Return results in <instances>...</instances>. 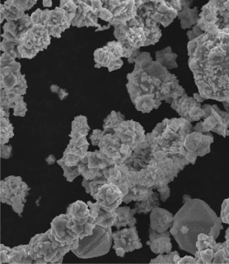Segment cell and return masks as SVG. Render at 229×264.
<instances>
[{
  "label": "cell",
  "mask_w": 229,
  "mask_h": 264,
  "mask_svg": "<svg viewBox=\"0 0 229 264\" xmlns=\"http://www.w3.org/2000/svg\"><path fill=\"white\" fill-rule=\"evenodd\" d=\"M14 116L25 117L27 112V104L23 101V97L16 99L14 106Z\"/></svg>",
  "instance_id": "32"
},
{
  "label": "cell",
  "mask_w": 229,
  "mask_h": 264,
  "mask_svg": "<svg viewBox=\"0 0 229 264\" xmlns=\"http://www.w3.org/2000/svg\"><path fill=\"white\" fill-rule=\"evenodd\" d=\"M89 181H90V180H89V179L84 178L82 183V186L85 188L86 192L87 194H90V189H89Z\"/></svg>",
  "instance_id": "37"
},
{
  "label": "cell",
  "mask_w": 229,
  "mask_h": 264,
  "mask_svg": "<svg viewBox=\"0 0 229 264\" xmlns=\"http://www.w3.org/2000/svg\"><path fill=\"white\" fill-rule=\"evenodd\" d=\"M79 241L80 239L71 244H62L55 239L49 229L47 232L36 235L30 239L29 255L34 261L43 259L47 264H60L67 253L78 248Z\"/></svg>",
  "instance_id": "4"
},
{
  "label": "cell",
  "mask_w": 229,
  "mask_h": 264,
  "mask_svg": "<svg viewBox=\"0 0 229 264\" xmlns=\"http://www.w3.org/2000/svg\"><path fill=\"white\" fill-rule=\"evenodd\" d=\"M155 56L157 61L166 68L173 69L178 67L176 62L177 55L172 51L171 47H168L163 50L157 51Z\"/></svg>",
  "instance_id": "24"
},
{
  "label": "cell",
  "mask_w": 229,
  "mask_h": 264,
  "mask_svg": "<svg viewBox=\"0 0 229 264\" xmlns=\"http://www.w3.org/2000/svg\"><path fill=\"white\" fill-rule=\"evenodd\" d=\"M124 197L118 186L107 183L99 189L95 200L106 211L113 212L123 203Z\"/></svg>",
  "instance_id": "16"
},
{
  "label": "cell",
  "mask_w": 229,
  "mask_h": 264,
  "mask_svg": "<svg viewBox=\"0 0 229 264\" xmlns=\"http://www.w3.org/2000/svg\"><path fill=\"white\" fill-rule=\"evenodd\" d=\"M87 205L89 206L90 216L96 222L97 226L109 228L114 225L116 216L114 211H106L97 202L93 203L88 201Z\"/></svg>",
  "instance_id": "18"
},
{
  "label": "cell",
  "mask_w": 229,
  "mask_h": 264,
  "mask_svg": "<svg viewBox=\"0 0 229 264\" xmlns=\"http://www.w3.org/2000/svg\"><path fill=\"white\" fill-rule=\"evenodd\" d=\"M203 32H203L197 25H196L192 27L191 30H189L187 32V36H188V38H189V40H192L199 37V36L201 35Z\"/></svg>",
  "instance_id": "34"
},
{
  "label": "cell",
  "mask_w": 229,
  "mask_h": 264,
  "mask_svg": "<svg viewBox=\"0 0 229 264\" xmlns=\"http://www.w3.org/2000/svg\"><path fill=\"white\" fill-rule=\"evenodd\" d=\"M78 167L81 175L86 179L93 180V179L98 178V177L104 176L103 170L98 168H89L84 161L81 160Z\"/></svg>",
  "instance_id": "27"
},
{
  "label": "cell",
  "mask_w": 229,
  "mask_h": 264,
  "mask_svg": "<svg viewBox=\"0 0 229 264\" xmlns=\"http://www.w3.org/2000/svg\"><path fill=\"white\" fill-rule=\"evenodd\" d=\"M171 107L181 118L190 122L200 120L206 116V112L203 109L200 102L188 96L186 93L172 101Z\"/></svg>",
  "instance_id": "12"
},
{
  "label": "cell",
  "mask_w": 229,
  "mask_h": 264,
  "mask_svg": "<svg viewBox=\"0 0 229 264\" xmlns=\"http://www.w3.org/2000/svg\"><path fill=\"white\" fill-rule=\"evenodd\" d=\"M50 36L43 25H33L18 39L17 48L20 58L32 59L47 49L50 44Z\"/></svg>",
  "instance_id": "6"
},
{
  "label": "cell",
  "mask_w": 229,
  "mask_h": 264,
  "mask_svg": "<svg viewBox=\"0 0 229 264\" xmlns=\"http://www.w3.org/2000/svg\"><path fill=\"white\" fill-rule=\"evenodd\" d=\"M113 243L112 227L96 226L93 234L79 241V247L71 252L81 259H90L107 254Z\"/></svg>",
  "instance_id": "5"
},
{
  "label": "cell",
  "mask_w": 229,
  "mask_h": 264,
  "mask_svg": "<svg viewBox=\"0 0 229 264\" xmlns=\"http://www.w3.org/2000/svg\"><path fill=\"white\" fill-rule=\"evenodd\" d=\"M90 128L87 124V118L84 116H79L75 118L72 122V130L69 137L73 140L83 138L87 136Z\"/></svg>",
  "instance_id": "25"
},
{
  "label": "cell",
  "mask_w": 229,
  "mask_h": 264,
  "mask_svg": "<svg viewBox=\"0 0 229 264\" xmlns=\"http://www.w3.org/2000/svg\"><path fill=\"white\" fill-rule=\"evenodd\" d=\"M104 132L98 146L100 151L113 159L115 164H124L131 156L134 150L129 145L122 142L114 130H104Z\"/></svg>",
  "instance_id": "8"
},
{
  "label": "cell",
  "mask_w": 229,
  "mask_h": 264,
  "mask_svg": "<svg viewBox=\"0 0 229 264\" xmlns=\"http://www.w3.org/2000/svg\"><path fill=\"white\" fill-rule=\"evenodd\" d=\"M194 98L196 100L198 101L199 102H204V100H206V99L203 98L200 93H194Z\"/></svg>",
  "instance_id": "39"
},
{
  "label": "cell",
  "mask_w": 229,
  "mask_h": 264,
  "mask_svg": "<svg viewBox=\"0 0 229 264\" xmlns=\"http://www.w3.org/2000/svg\"><path fill=\"white\" fill-rule=\"evenodd\" d=\"M124 57V51L120 42L113 41L104 48L95 51L94 58L96 67H106L110 71L116 70L122 67L121 58Z\"/></svg>",
  "instance_id": "10"
},
{
  "label": "cell",
  "mask_w": 229,
  "mask_h": 264,
  "mask_svg": "<svg viewBox=\"0 0 229 264\" xmlns=\"http://www.w3.org/2000/svg\"><path fill=\"white\" fill-rule=\"evenodd\" d=\"M113 249L117 256L123 258L126 253L141 249L142 243L139 239L136 227L124 228L118 232H113Z\"/></svg>",
  "instance_id": "11"
},
{
  "label": "cell",
  "mask_w": 229,
  "mask_h": 264,
  "mask_svg": "<svg viewBox=\"0 0 229 264\" xmlns=\"http://www.w3.org/2000/svg\"><path fill=\"white\" fill-rule=\"evenodd\" d=\"M116 221L114 225L117 229L121 227H133L137 223V220L135 218V214L137 213L135 209H131L129 206L118 207L116 210H114Z\"/></svg>",
  "instance_id": "22"
},
{
  "label": "cell",
  "mask_w": 229,
  "mask_h": 264,
  "mask_svg": "<svg viewBox=\"0 0 229 264\" xmlns=\"http://www.w3.org/2000/svg\"><path fill=\"white\" fill-rule=\"evenodd\" d=\"M219 219L204 201L194 199L187 203L174 216L171 234L183 250L196 254L199 236L217 238L221 229Z\"/></svg>",
  "instance_id": "3"
},
{
  "label": "cell",
  "mask_w": 229,
  "mask_h": 264,
  "mask_svg": "<svg viewBox=\"0 0 229 264\" xmlns=\"http://www.w3.org/2000/svg\"><path fill=\"white\" fill-rule=\"evenodd\" d=\"M42 25L45 26L51 36L60 38L61 32L69 28L71 24L63 9L57 8L53 11H43Z\"/></svg>",
  "instance_id": "14"
},
{
  "label": "cell",
  "mask_w": 229,
  "mask_h": 264,
  "mask_svg": "<svg viewBox=\"0 0 229 264\" xmlns=\"http://www.w3.org/2000/svg\"><path fill=\"white\" fill-rule=\"evenodd\" d=\"M104 132L101 131V130H94L90 136L91 145H92L93 146H98L101 139H102V137L104 136Z\"/></svg>",
  "instance_id": "33"
},
{
  "label": "cell",
  "mask_w": 229,
  "mask_h": 264,
  "mask_svg": "<svg viewBox=\"0 0 229 264\" xmlns=\"http://www.w3.org/2000/svg\"><path fill=\"white\" fill-rule=\"evenodd\" d=\"M46 161H47V164L49 165L53 164L54 163L56 162V157L53 155H49V156L46 159Z\"/></svg>",
  "instance_id": "38"
},
{
  "label": "cell",
  "mask_w": 229,
  "mask_h": 264,
  "mask_svg": "<svg viewBox=\"0 0 229 264\" xmlns=\"http://www.w3.org/2000/svg\"><path fill=\"white\" fill-rule=\"evenodd\" d=\"M14 128L8 117H1V145L8 144L14 137Z\"/></svg>",
  "instance_id": "28"
},
{
  "label": "cell",
  "mask_w": 229,
  "mask_h": 264,
  "mask_svg": "<svg viewBox=\"0 0 229 264\" xmlns=\"http://www.w3.org/2000/svg\"><path fill=\"white\" fill-rule=\"evenodd\" d=\"M1 252H0V256H1V264L8 263V254L10 251V247L5 246L4 245L1 244Z\"/></svg>",
  "instance_id": "36"
},
{
  "label": "cell",
  "mask_w": 229,
  "mask_h": 264,
  "mask_svg": "<svg viewBox=\"0 0 229 264\" xmlns=\"http://www.w3.org/2000/svg\"><path fill=\"white\" fill-rule=\"evenodd\" d=\"M61 168L63 170L64 177H65L67 181H69V182H72L78 176L81 175L78 166H62Z\"/></svg>",
  "instance_id": "31"
},
{
  "label": "cell",
  "mask_w": 229,
  "mask_h": 264,
  "mask_svg": "<svg viewBox=\"0 0 229 264\" xmlns=\"http://www.w3.org/2000/svg\"><path fill=\"white\" fill-rule=\"evenodd\" d=\"M202 108L206 116L203 122L196 126V130L200 133L213 131L224 137L229 135V113L221 111L216 105L205 104Z\"/></svg>",
  "instance_id": "9"
},
{
  "label": "cell",
  "mask_w": 229,
  "mask_h": 264,
  "mask_svg": "<svg viewBox=\"0 0 229 264\" xmlns=\"http://www.w3.org/2000/svg\"><path fill=\"white\" fill-rule=\"evenodd\" d=\"M82 160L86 162L89 168H98L102 170L115 164L113 159L109 158L100 150L93 152L87 151Z\"/></svg>",
  "instance_id": "21"
},
{
  "label": "cell",
  "mask_w": 229,
  "mask_h": 264,
  "mask_svg": "<svg viewBox=\"0 0 229 264\" xmlns=\"http://www.w3.org/2000/svg\"><path fill=\"white\" fill-rule=\"evenodd\" d=\"M134 62L135 70L128 75L127 88L137 111L149 113L162 101L171 104L186 93L177 77L153 60L149 53H141Z\"/></svg>",
  "instance_id": "2"
},
{
  "label": "cell",
  "mask_w": 229,
  "mask_h": 264,
  "mask_svg": "<svg viewBox=\"0 0 229 264\" xmlns=\"http://www.w3.org/2000/svg\"><path fill=\"white\" fill-rule=\"evenodd\" d=\"M34 260L29 255V245H23L10 248L8 254V264H32Z\"/></svg>",
  "instance_id": "23"
},
{
  "label": "cell",
  "mask_w": 229,
  "mask_h": 264,
  "mask_svg": "<svg viewBox=\"0 0 229 264\" xmlns=\"http://www.w3.org/2000/svg\"><path fill=\"white\" fill-rule=\"evenodd\" d=\"M223 104L225 110L229 113V102H223Z\"/></svg>",
  "instance_id": "40"
},
{
  "label": "cell",
  "mask_w": 229,
  "mask_h": 264,
  "mask_svg": "<svg viewBox=\"0 0 229 264\" xmlns=\"http://www.w3.org/2000/svg\"><path fill=\"white\" fill-rule=\"evenodd\" d=\"M89 146L86 137L78 140L71 139L67 147L64 151L63 157L57 162L60 167L78 166L81 160L87 154Z\"/></svg>",
  "instance_id": "15"
},
{
  "label": "cell",
  "mask_w": 229,
  "mask_h": 264,
  "mask_svg": "<svg viewBox=\"0 0 229 264\" xmlns=\"http://www.w3.org/2000/svg\"><path fill=\"white\" fill-rule=\"evenodd\" d=\"M107 179L104 176L98 177V178L93 179L89 181V189H90V195L92 196L93 199H95L96 194H98L99 189L104 184H107Z\"/></svg>",
  "instance_id": "30"
},
{
  "label": "cell",
  "mask_w": 229,
  "mask_h": 264,
  "mask_svg": "<svg viewBox=\"0 0 229 264\" xmlns=\"http://www.w3.org/2000/svg\"><path fill=\"white\" fill-rule=\"evenodd\" d=\"M68 217L62 214L56 216L51 223V232L55 239L63 245L71 244L80 239L78 235L67 226Z\"/></svg>",
  "instance_id": "17"
},
{
  "label": "cell",
  "mask_w": 229,
  "mask_h": 264,
  "mask_svg": "<svg viewBox=\"0 0 229 264\" xmlns=\"http://www.w3.org/2000/svg\"><path fill=\"white\" fill-rule=\"evenodd\" d=\"M165 210L155 208L151 214V227L153 230L159 233H163L167 229V219L165 214Z\"/></svg>",
  "instance_id": "26"
},
{
  "label": "cell",
  "mask_w": 229,
  "mask_h": 264,
  "mask_svg": "<svg viewBox=\"0 0 229 264\" xmlns=\"http://www.w3.org/2000/svg\"><path fill=\"white\" fill-rule=\"evenodd\" d=\"M124 120V116L120 113L112 112L111 115L104 120V130H114Z\"/></svg>",
  "instance_id": "29"
},
{
  "label": "cell",
  "mask_w": 229,
  "mask_h": 264,
  "mask_svg": "<svg viewBox=\"0 0 229 264\" xmlns=\"http://www.w3.org/2000/svg\"><path fill=\"white\" fill-rule=\"evenodd\" d=\"M188 52L200 94L206 100L229 102V25L190 40Z\"/></svg>",
  "instance_id": "1"
},
{
  "label": "cell",
  "mask_w": 229,
  "mask_h": 264,
  "mask_svg": "<svg viewBox=\"0 0 229 264\" xmlns=\"http://www.w3.org/2000/svg\"><path fill=\"white\" fill-rule=\"evenodd\" d=\"M66 214L69 221L77 225H85L90 216L88 205L82 201H77L69 205Z\"/></svg>",
  "instance_id": "19"
},
{
  "label": "cell",
  "mask_w": 229,
  "mask_h": 264,
  "mask_svg": "<svg viewBox=\"0 0 229 264\" xmlns=\"http://www.w3.org/2000/svg\"><path fill=\"white\" fill-rule=\"evenodd\" d=\"M114 131L122 142L129 145L133 150L146 139L143 126L132 120L122 121Z\"/></svg>",
  "instance_id": "13"
},
{
  "label": "cell",
  "mask_w": 229,
  "mask_h": 264,
  "mask_svg": "<svg viewBox=\"0 0 229 264\" xmlns=\"http://www.w3.org/2000/svg\"><path fill=\"white\" fill-rule=\"evenodd\" d=\"M12 147L11 146L1 145V157L2 159H9L12 155Z\"/></svg>",
  "instance_id": "35"
},
{
  "label": "cell",
  "mask_w": 229,
  "mask_h": 264,
  "mask_svg": "<svg viewBox=\"0 0 229 264\" xmlns=\"http://www.w3.org/2000/svg\"><path fill=\"white\" fill-rule=\"evenodd\" d=\"M190 3L188 0H181L182 9L177 15V17L180 20L181 29L184 30L192 28L194 26L197 25L200 18L197 8L192 10L189 8Z\"/></svg>",
  "instance_id": "20"
},
{
  "label": "cell",
  "mask_w": 229,
  "mask_h": 264,
  "mask_svg": "<svg viewBox=\"0 0 229 264\" xmlns=\"http://www.w3.org/2000/svg\"><path fill=\"white\" fill-rule=\"evenodd\" d=\"M30 188L20 176H11L1 181V202L12 206L13 210L21 215Z\"/></svg>",
  "instance_id": "7"
}]
</instances>
